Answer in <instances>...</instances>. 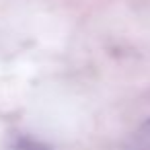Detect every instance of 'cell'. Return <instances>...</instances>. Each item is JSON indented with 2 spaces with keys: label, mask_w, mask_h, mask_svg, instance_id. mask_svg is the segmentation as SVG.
Segmentation results:
<instances>
[{
  "label": "cell",
  "mask_w": 150,
  "mask_h": 150,
  "mask_svg": "<svg viewBox=\"0 0 150 150\" xmlns=\"http://www.w3.org/2000/svg\"><path fill=\"white\" fill-rule=\"evenodd\" d=\"M127 150H150V117L134 132Z\"/></svg>",
  "instance_id": "obj_1"
},
{
  "label": "cell",
  "mask_w": 150,
  "mask_h": 150,
  "mask_svg": "<svg viewBox=\"0 0 150 150\" xmlns=\"http://www.w3.org/2000/svg\"><path fill=\"white\" fill-rule=\"evenodd\" d=\"M11 150H52V148L45 146V144L39 142V140H33V138H19V140L11 146Z\"/></svg>",
  "instance_id": "obj_2"
}]
</instances>
